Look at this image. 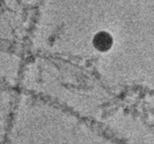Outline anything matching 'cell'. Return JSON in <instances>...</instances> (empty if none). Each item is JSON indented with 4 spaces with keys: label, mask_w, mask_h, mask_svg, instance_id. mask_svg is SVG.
Wrapping results in <instances>:
<instances>
[{
    "label": "cell",
    "mask_w": 154,
    "mask_h": 144,
    "mask_svg": "<svg viewBox=\"0 0 154 144\" xmlns=\"http://www.w3.org/2000/svg\"><path fill=\"white\" fill-rule=\"evenodd\" d=\"M94 45L97 49L100 51H106L109 49L112 45V38L108 33L102 32L96 36L94 39Z\"/></svg>",
    "instance_id": "cell-1"
}]
</instances>
